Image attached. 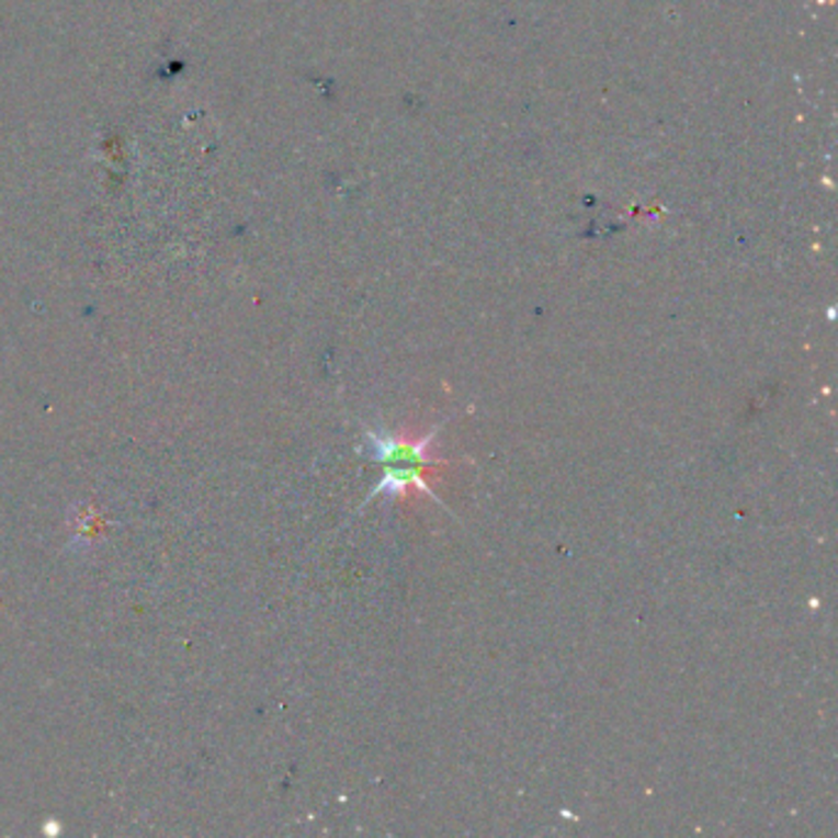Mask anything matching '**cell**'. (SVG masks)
Returning <instances> with one entry per match:
<instances>
[{"mask_svg": "<svg viewBox=\"0 0 838 838\" xmlns=\"http://www.w3.org/2000/svg\"><path fill=\"white\" fill-rule=\"evenodd\" d=\"M411 492H421L426 497H431L435 505L443 507V502L435 497L431 485H428L426 469L421 467H386L384 477L376 483L370 497H366V502H372V499L380 495H411Z\"/></svg>", "mask_w": 838, "mask_h": 838, "instance_id": "2", "label": "cell"}, {"mask_svg": "<svg viewBox=\"0 0 838 838\" xmlns=\"http://www.w3.org/2000/svg\"><path fill=\"white\" fill-rule=\"evenodd\" d=\"M441 428H433L431 433L411 438L406 433H386V431H370L372 460L384 467H421L431 469L433 465H443L441 457L433 455V438Z\"/></svg>", "mask_w": 838, "mask_h": 838, "instance_id": "1", "label": "cell"}]
</instances>
